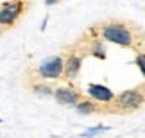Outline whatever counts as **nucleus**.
<instances>
[{"label":"nucleus","mask_w":145,"mask_h":138,"mask_svg":"<svg viewBox=\"0 0 145 138\" xmlns=\"http://www.w3.org/2000/svg\"><path fill=\"white\" fill-rule=\"evenodd\" d=\"M90 31L102 41H109L125 48H133L136 52L145 47V32L133 22L108 20L91 27Z\"/></svg>","instance_id":"nucleus-1"},{"label":"nucleus","mask_w":145,"mask_h":138,"mask_svg":"<svg viewBox=\"0 0 145 138\" xmlns=\"http://www.w3.org/2000/svg\"><path fill=\"white\" fill-rule=\"evenodd\" d=\"M145 104V84L138 88H131V90H124L122 93L115 97V101L109 104V108H113L115 111L122 113H131L140 109Z\"/></svg>","instance_id":"nucleus-2"},{"label":"nucleus","mask_w":145,"mask_h":138,"mask_svg":"<svg viewBox=\"0 0 145 138\" xmlns=\"http://www.w3.org/2000/svg\"><path fill=\"white\" fill-rule=\"evenodd\" d=\"M31 0H7L0 5V29L7 31L18 24V20L27 13Z\"/></svg>","instance_id":"nucleus-3"},{"label":"nucleus","mask_w":145,"mask_h":138,"mask_svg":"<svg viewBox=\"0 0 145 138\" xmlns=\"http://www.w3.org/2000/svg\"><path fill=\"white\" fill-rule=\"evenodd\" d=\"M65 72V58L63 56H50L34 68L36 81H57L63 79Z\"/></svg>","instance_id":"nucleus-4"},{"label":"nucleus","mask_w":145,"mask_h":138,"mask_svg":"<svg viewBox=\"0 0 145 138\" xmlns=\"http://www.w3.org/2000/svg\"><path fill=\"white\" fill-rule=\"evenodd\" d=\"M54 99L63 106H77L82 99V93L79 88H75L74 82H66V84H59L54 88Z\"/></svg>","instance_id":"nucleus-5"},{"label":"nucleus","mask_w":145,"mask_h":138,"mask_svg":"<svg viewBox=\"0 0 145 138\" xmlns=\"http://www.w3.org/2000/svg\"><path fill=\"white\" fill-rule=\"evenodd\" d=\"M82 54L81 48H72L65 54V72H63V79H66L68 82H74V79H77L82 67Z\"/></svg>","instance_id":"nucleus-6"},{"label":"nucleus","mask_w":145,"mask_h":138,"mask_svg":"<svg viewBox=\"0 0 145 138\" xmlns=\"http://www.w3.org/2000/svg\"><path fill=\"white\" fill-rule=\"evenodd\" d=\"M88 97H90L91 101H95L97 104H106V106H109V104L115 101L116 95L108 86L91 82V84H88Z\"/></svg>","instance_id":"nucleus-7"},{"label":"nucleus","mask_w":145,"mask_h":138,"mask_svg":"<svg viewBox=\"0 0 145 138\" xmlns=\"http://www.w3.org/2000/svg\"><path fill=\"white\" fill-rule=\"evenodd\" d=\"M75 109H77L81 115H91V113L99 111V104H97L95 101H91L90 97H84V99H82V101L75 106Z\"/></svg>","instance_id":"nucleus-8"},{"label":"nucleus","mask_w":145,"mask_h":138,"mask_svg":"<svg viewBox=\"0 0 145 138\" xmlns=\"http://www.w3.org/2000/svg\"><path fill=\"white\" fill-rule=\"evenodd\" d=\"M31 90L34 92L36 95H43V97H47V95H54V88L50 86L47 81H36L34 84H32Z\"/></svg>","instance_id":"nucleus-9"},{"label":"nucleus","mask_w":145,"mask_h":138,"mask_svg":"<svg viewBox=\"0 0 145 138\" xmlns=\"http://www.w3.org/2000/svg\"><path fill=\"white\" fill-rule=\"evenodd\" d=\"M135 61H136V65H138V68H140L142 75L145 77V47H143V48H140V50L136 52Z\"/></svg>","instance_id":"nucleus-10"},{"label":"nucleus","mask_w":145,"mask_h":138,"mask_svg":"<svg viewBox=\"0 0 145 138\" xmlns=\"http://www.w3.org/2000/svg\"><path fill=\"white\" fill-rule=\"evenodd\" d=\"M100 131H106V128H93V129H90V131H86L84 136H93V135L100 133Z\"/></svg>","instance_id":"nucleus-11"},{"label":"nucleus","mask_w":145,"mask_h":138,"mask_svg":"<svg viewBox=\"0 0 145 138\" xmlns=\"http://www.w3.org/2000/svg\"><path fill=\"white\" fill-rule=\"evenodd\" d=\"M61 2V0H45V4L48 5V7H50V5H57Z\"/></svg>","instance_id":"nucleus-12"},{"label":"nucleus","mask_w":145,"mask_h":138,"mask_svg":"<svg viewBox=\"0 0 145 138\" xmlns=\"http://www.w3.org/2000/svg\"><path fill=\"white\" fill-rule=\"evenodd\" d=\"M2 32H4V29H0V34H2Z\"/></svg>","instance_id":"nucleus-13"},{"label":"nucleus","mask_w":145,"mask_h":138,"mask_svg":"<svg viewBox=\"0 0 145 138\" xmlns=\"http://www.w3.org/2000/svg\"><path fill=\"white\" fill-rule=\"evenodd\" d=\"M0 122H2V118H0Z\"/></svg>","instance_id":"nucleus-14"}]
</instances>
